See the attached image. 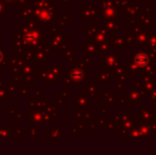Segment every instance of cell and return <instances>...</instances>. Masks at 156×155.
<instances>
[{"label":"cell","mask_w":156,"mask_h":155,"mask_svg":"<svg viewBox=\"0 0 156 155\" xmlns=\"http://www.w3.org/2000/svg\"><path fill=\"white\" fill-rule=\"evenodd\" d=\"M135 62L138 66L140 67H144L148 63V58L145 54H138L135 57Z\"/></svg>","instance_id":"1"}]
</instances>
